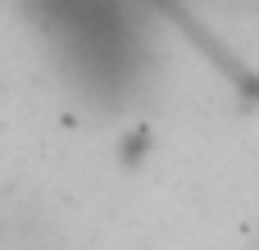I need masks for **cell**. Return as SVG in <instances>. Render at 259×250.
<instances>
[{
    "label": "cell",
    "mask_w": 259,
    "mask_h": 250,
    "mask_svg": "<svg viewBox=\"0 0 259 250\" xmlns=\"http://www.w3.org/2000/svg\"><path fill=\"white\" fill-rule=\"evenodd\" d=\"M0 250H68V241L41 205L0 200Z\"/></svg>",
    "instance_id": "cell-1"
},
{
    "label": "cell",
    "mask_w": 259,
    "mask_h": 250,
    "mask_svg": "<svg viewBox=\"0 0 259 250\" xmlns=\"http://www.w3.org/2000/svg\"><path fill=\"white\" fill-rule=\"evenodd\" d=\"M219 5H228V9H250V14H259V0H219Z\"/></svg>",
    "instance_id": "cell-2"
}]
</instances>
